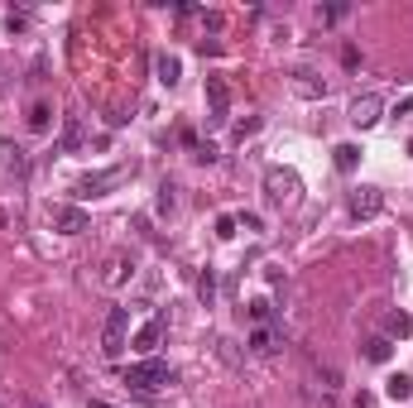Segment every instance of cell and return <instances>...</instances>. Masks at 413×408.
<instances>
[{
  "label": "cell",
  "mask_w": 413,
  "mask_h": 408,
  "mask_svg": "<svg viewBox=\"0 0 413 408\" xmlns=\"http://www.w3.org/2000/svg\"><path fill=\"white\" fill-rule=\"evenodd\" d=\"M168 380H173V370H168V360H159V355H144V360H135V365L125 370V384L139 389V394H154V389H164Z\"/></svg>",
  "instance_id": "1"
},
{
  "label": "cell",
  "mask_w": 413,
  "mask_h": 408,
  "mask_svg": "<svg viewBox=\"0 0 413 408\" xmlns=\"http://www.w3.org/2000/svg\"><path fill=\"white\" fill-rule=\"evenodd\" d=\"M298 192H303V183H298L293 168H279V163L265 168V202H269V207H293Z\"/></svg>",
  "instance_id": "2"
},
{
  "label": "cell",
  "mask_w": 413,
  "mask_h": 408,
  "mask_svg": "<svg viewBox=\"0 0 413 408\" xmlns=\"http://www.w3.org/2000/svg\"><path fill=\"white\" fill-rule=\"evenodd\" d=\"M125 336H130V307H110L106 331H101V355L115 360V355L125 351Z\"/></svg>",
  "instance_id": "3"
},
{
  "label": "cell",
  "mask_w": 413,
  "mask_h": 408,
  "mask_svg": "<svg viewBox=\"0 0 413 408\" xmlns=\"http://www.w3.org/2000/svg\"><path fill=\"white\" fill-rule=\"evenodd\" d=\"M49 226H53L58 236H82L87 231V212L82 207H72V202H53V207H49Z\"/></svg>",
  "instance_id": "4"
},
{
  "label": "cell",
  "mask_w": 413,
  "mask_h": 408,
  "mask_svg": "<svg viewBox=\"0 0 413 408\" xmlns=\"http://www.w3.org/2000/svg\"><path fill=\"white\" fill-rule=\"evenodd\" d=\"M226 115H231V87H226L221 72H212L207 77V120L212 125H226Z\"/></svg>",
  "instance_id": "5"
},
{
  "label": "cell",
  "mask_w": 413,
  "mask_h": 408,
  "mask_svg": "<svg viewBox=\"0 0 413 408\" xmlns=\"http://www.w3.org/2000/svg\"><path fill=\"white\" fill-rule=\"evenodd\" d=\"M380 115H385V96H380V91H365V96L351 101V125H356V130H370Z\"/></svg>",
  "instance_id": "6"
},
{
  "label": "cell",
  "mask_w": 413,
  "mask_h": 408,
  "mask_svg": "<svg viewBox=\"0 0 413 408\" xmlns=\"http://www.w3.org/2000/svg\"><path fill=\"white\" fill-rule=\"evenodd\" d=\"M346 207H351V217L356 221H370V217L385 212V192L380 188H356L351 197H346Z\"/></svg>",
  "instance_id": "7"
},
{
  "label": "cell",
  "mask_w": 413,
  "mask_h": 408,
  "mask_svg": "<svg viewBox=\"0 0 413 408\" xmlns=\"http://www.w3.org/2000/svg\"><path fill=\"white\" fill-rule=\"evenodd\" d=\"M125 173H135V163H115V168H106V173H87L82 183H77V192H91V197H96V192L115 188V183L125 178Z\"/></svg>",
  "instance_id": "8"
},
{
  "label": "cell",
  "mask_w": 413,
  "mask_h": 408,
  "mask_svg": "<svg viewBox=\"0 0 413 408\" xmlns=\"http://www.w3.org/2000/svg\"><path fill=\"white\" fill-rule=\"evenodd\" d=\"M164 331H168V317H149V322H144L135 336H130V346H135L139 355H149L159 341H164Z\"/></svg>",
  "instance_id": "9"
},
{
  "label": "cell",
  "mask_w": 413,
  "mask_h": 408,
  "mask_svg": "<svg viewBox=\"0 0 413 408\" xmlns=\"http://www.w3.org/2000/svg\"><path fill=\"white\" fill-rule=\"evenodd\" d=\"M279 346H284V331H279V326H255V331H250V351L255 355H274Z\"/></svg>",
  "instance_id": "10"
},
{
  "label": "cell",
  "mask_w": 413,
  "mask_h": 408,
  "mask_svg": "<svg viewBox=\"0 0 413 408\" xmlns=\"http://www.w3.org/2000/svg\"><path fill=\"white\" fill-rule=\"evenodd\" d=\"M293 91L298 96H307V101H317V96H327V82H317V72H293Z\"/></svg>",
  "instance_id": "11"
},
{
  "label": "cell",
  "mask_w": 413,
  "mask_h": 408,
  "mask_svg": "<svg viewBox=\"0 0 413 408\" xmlns=\"http://www.w3.org/2000/svg\"><path fill=\"white\" fill-rule=\"evenodd\" d=\"M58 149H63V154H77V149H82V120H77V115H68V120H63Z\"/></svg>",
  "instance_id": "12"
},
{
  "label": "cell",
  "mask_w": 413,
  "mask_h": 408,
  "mask_svg": "<svg viewBox=\"0 0 413 408\" xmlns=\"http://www.w3.org/2000/svg\"><path fill=\"white\" fill-rule=\"evenodd\" d=\"M154 72H159L164 87H178V82H183V63H178L173 53H159V58H154Z\"/></svg>",
  "instance_id": "13"
},
{
  "label": "cell",
  "mask_w": 413,
  "mask_h": 408,
  "mask_svg": "<svg viewBox=\"0 0 413 408\" xmlns=\"http://www.w3.org/2000/svg\"><path fill=\"white\" fill-rule=\"evenodd\" d=\"M331 163H336L341 173H356V163H360V144H336V149H331Z\"/></svg>",
  "instance_id": "14"
},
{
  "label": "cell",
  "mask_w": 413,
  "mask_h": 408,
  "mask_svg": "<svg viewBox=\"0 0 413 408\" xmlns=\"http://www.w3.org/2000/svg\"><path fill=\"white\" fill-rule=\"evenodd\" d=\"M49 125H53V106H49V101H34V106H29V130L44 135Z\"/></svg>",
  "instance_id": "15"
},
{
  "label": "cell",
  "mask_w": 413,
  "mask_h": 408,
  "mask_svg": "<svg viewBox=\"0 0 413 408\" xmlns=\"http://www.w3.org/2000/svg\"><path fill=\"white\" fill-rule=\"evenodd\" d=\"M385 399H394V404L413 399V380H409V375H389V380H385Z\"/></svg>",
  "instance_id": "16"
},
{
  "label": "cell",
  "mask_w": 413,
  "mask_h": 408,
  "mask_svg": "<svg viewBox=\"0 0 413 408\" xmlns=\"http://www.w3.org/2000/svg\"><path fill=\"white\" fill-rule=\"evenodd\" d=\"M125 269H135V260H125V255H110V260H106V274H101V279H106L110 288H115V283H125Z\"/></svg>",
  "instance_id": "17"
},
{
  "label": "cell",
  "mask_w": 413,
  "mask_h": 408,
  "mask_svg": "<svg viewBox=\"0 0 413 408\" xmlns=\"http://www.w3.org/2000/svg\"><path fill=\"white\" fill-rule=\"evenodd\" d=\"M389 355H394V346H389V336H370V341H365V360H375V365H385Z\"/></svg>",
  "instance_id": "18"
},
{
  "label": "cell",
  "mask_w": 413,
  "mask_h": 408,
  "mask_svg": "<svg viewBox=\"0 0 413 408\" xmlns=\"http://www.w3.org/2000/svg\"><path fill=\"white\" fill-rule=\"evenodd\" d=\"M197 298L207 302V307L217 302V269H202V279H197Z\"/></svg>",
  "instance_id": "19"
},
{
  "label": "cell",
  "mask_w": 413,
  "mask_h": 408,
  "mask_svg": "<svg viewBox=\"0 0 413 408\" xmlns=\"http://www.w3.org/2000/svg\"><path fill=\"white\" fill-rule=\"evenodd\" d=\"M385 331H389V336H409V331H413V317H409V312H389V317H385Z\"/></svg>",
  "instance_id": "20"
},
{
  "label": "cell",
  "mask_w": 413,
  "mask_h": 408,
  "mask_svg": "<svg viewBox=\"0 0 413 408\" xmlns=\"http://www.w3.org/2000/svg\"><path fill=\"white\" fill-rule=\"evenodd\" d=\"M5 168H10V173H20V178L29 173V159H25V149H20V144H10V149H5Z\"/></svg>",
  "instance_id": "21"
},
{
  "label": "cell",
  "mask_w": 413,
  "mask_h": 408,
  "mask_svg": "<svg viewBox=\"0 0 413 408\" xmlns=\"http://www.w3.org/2000/svg\"><path fill=\"white\" fill-rule=\"evenodd\" d=\"M269 317H274V302H269V298H255V302H250V322H255V326H265Z\"/></svg>",
  "instance_id": "22"
},
{
  "label": "cell",
  "mask_w": 413,
  "mask_h": 408,
  "mask_svg": "<svg viewBox=\"0 0 413 408\" xmlns=\"http://www.w3.org/2000/svg\"><path fill=\"white\" fill-rule=\"evenodd\" d=\"M202 29H207V34H221V29H226V15H221V10H202Z\"/></svg>",
  "instance_id": "23"
},
{
  "label": "cell",
  "mask_w": 413,
  "mask_h": 408,
  "mask_svg": "<svg viewBox=\"0 0 413 408\" xmlns=\"http://www.w3.org/2000/svg\"><path fill=\"white\" fill-rule=\"evenodd\" d=\"M260 125H265V120H260V115H250V120H241V125H236V139H241V144H246L250 135H260Z\"/></svg>",
  "instance_id": "24"
},
{
  "label": "cell",
  "mask_w": 413,
  "mask_h": 408,
  "mask_svg": "<svg viewBox=\"0 0 413 408\" xmlns=\"http://www.w3.org/2000/svg\"><path fill=\"white\" fill-rule=\"evenodd\" d=\"M173 183H164V188H159V212H173V207H178V197H173Z\"/></svg>",
  "instance_id": "25"
},
{
  "label": "cell",
  "mask_w": 413,
  "mask_h": 408,
  "mask_svg": "<svg viewBox=\"0 0 413 408\" xmlns=\"http://www.w3.org/2000/svg\"><path fill=\"white\" fill-rule=\"evenodd\" d=\"M346 15V5H327V10H317V25H336Z\"/></svg>",
  "instance_id": "26"
},
{
  "label": "cell",
  "mask_w": 413,
  "mask_h": 408,
  "mask_svg": "<svg viewBox=\"0 0 413 408\" xmlns=\"http://www.w3.org/2000/svg\"><path fill=\"white\" fill-rule=\"evenodd\" d=\"M236 226H241L236 217H217V236H221V241H231V236H236Z\"/></svg>",
  "instance_id": "27"
},
{
  "label": "cell",
  "mask_w": 413,
  "mask_h": 408,
  "mask_svg": "<svg viewBox=\"0 0 413 408\" xmlns=\"http://www.w3.org/2000/svg\"><path fill=\"white\" fill-rule=\"evenodd\" d=\"M5 25H10V29H25L29 25V10H10V15H5Z\"/></svg>",
  "instance_id": "28"
},
{
  "label": "cell",
  "mask_w": 413,
  "mask_h": 408,
  "mask_svg": "<svg viewBox=\"0 0 413 408\" xmlns=\"http://www.w3.org/2000/svg\"><path fill=\"white\" fill-rule=\"evenodd\" d=\"M394 120H409V125H413V96H409V101H399V106H394Z\"/></svg>",
  "instance_id": "29"
},
{
  "label": "cell",
  "mask_w": 413,
  "mask_h": 408,
  "mask_svg": "<svg viewBox=\"0 0 413 408\" xmlns=\"http://www.w3.org/2000/svg\"><path fill=\"white\" fill-rule=\"evenodd\" d=\"M341 63H346V68H356V63H360V53H356V44H346V49H341Z\"/></svg>",
  "instance_id": "30"
},
{
  "label": "cell",
  "mask_w": 413,
  "mask_h": 408,
  "mask_svg": "<svg viewBox=\"0 0 413 408\" xmlns=\"http://www.w3.org/2000/svg\"><path fill=\"white\" fill-rule=\"evenodd\" d=\"M87 408H115V404H106V399H91V404H87Z\"/></svg>",
  "instance_id": "31"
},
{
  "label": "cell",
  "mask_w": 413,
  "mask_h": 408,
  "mask_svg": "<svg viewBox=\"0 0 413 408\" xmlns=\"http://www.w3.org/2000/svg\"><path fill=\"white\" fill-rule=\"evenodd\" d=\"M409 154H413V139H409Z\"/></svg>",
  "instance_id": "32"
},
{
  "label": "cell",
  "mask_w": 413,
  "mask_h": 408,
  "mask_svg": "<svg viewBox=\"0 0 413 408\" xmlns=\"http://www.w3.org/2000/svg\"><path fill=\"white\" fill-rule=\"evenodd\" d=\"M34 408H44V404H34Z\"/></svg>",
  "instance_id": "33"
}]
</instances>
